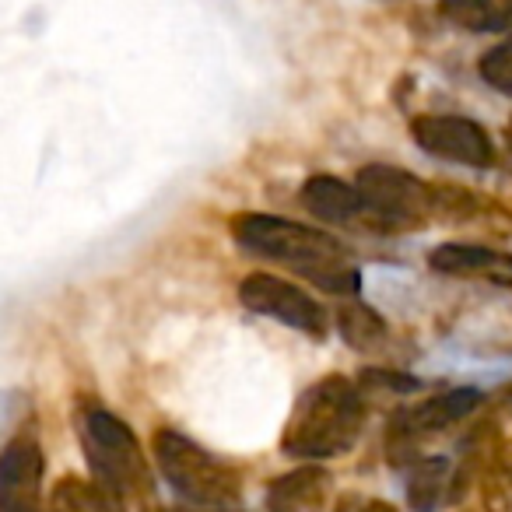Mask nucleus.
I'll list each match as a JSON object with an SVG mask.
<instances>
[{
	"label": "nucleus",
	"instance_id": "3",
	"mask_svg": "<svg viewBox=\"0 0 512 512\" xmlns=\"http://www.w3.org/2000/svg\"><path fill=\"white\" fill-rule=\"evenodd\" d=\"M81 446H85L95 484L109 498L113 512H144V505L151 502V470L127 421L92 407L81 421Z\"/></svg>",
	"mask_w": 512,
	"mask_h": 512
},
{
	"label": "nucleus",
	"instance_id": "8",
	"mask_svg": "<svg viewBox=\"0 0 512 512\" xmlns=\"http://www.w3.org/2000/svg\"><path fill=\"white\" fill-rule=\"evenodd\" d=\"M43 449L32 435H18L0 449V512H39Z\"/></svg>",
	"mask_w": 512,
	"mask_h": 512
},
{
	"label": "nucleus",
	"instance_id": "12",
	"mask_svg": "<svg viewBox=\"0 0 512 512\" xmlns=\"http://www.w3.org/2000/svg\"><path fill=\"white\" fill-rule=\"evenodd\" d=\"M330 474L316 463L309 467H299L292 474L271 481V491H267V509L271 512H320V505L327 502L330 495Z\"/></svg>",
	"mask_w": 512,
	"mask_h": 512
},
{
	"label": "nucleus",
	"instance_id": "9",
	"mask_svg": "<svg viewBox=\"0 0 512 512\" xmlns=\"http://www.w3.org/2000/svg\"><path fill=\"white\" fill-rule=\"evenodd\" d=\"M481 390H449V393H439V397H428L421 404H411L393 418V439H404V442H418V439H428V435H439L446 428L460 425L467 414H474L481 407Z\"/></svg>",
	"mask_w": 512,
	"mask_h": 512
},
{
	"label": "nucleus",
	"instance_id": "7",
	"mask_svg": "<svg viewBox=\"0 0 512 512\" xmlns=\"http://www.w3.org/2000/svg\"><path fill=\"white\" fill-rule=\"evenodd\" d=\"M411 137L421 151L442 158V162L467 165V169H488L495 162V144H491L488 130L481 123L467 120V116H418L411 123Z\"/></svg>",
	"mask_w": 512,
	"mask_h": 512
},
{
	"label": "nucleus",
	"instance_id": "1",
	"mask_svg": "<svg viewBox=\"0 0 512 512\" xmlns=\"http://www.w3.org/2000/svg\"><path fill=\"white\" fill-rule=\"evenodd\" d=\"M232 235L249 256L285 264L288 271L302 274L323 292L355 295L362 288L348 246H341L327 232H316L278 214H239L232 218Z\"/></svg>",
	"mask_w": 512,
	"mask_h": 512
},
{
	"label": "nucleus",
	"instance_id": "6",
	"mask_svg": "<svg viewBox=\"0 0 512 512\" xmlns=\"http://www.w3.org/2000/svg\"><path fill=\"white\" fill-rule=\"evenodd\" d=\"M239 302L256 316H267L274 323H285V327L299 330V334L309 337H323L330 327L327 309L306 295L299 285L278 278V274H264L256 271L249 278H242L239 285Z\"/></svg>",
	"mask_w": 512,
	"mask_h": 512
},
{
	"label": "nucleus",
	"instance_id": "16",
	"mask_svg": "<svg viewBox=\"0 0 512 512\" xmlns=\"http://www.w3.org/2000/svg\"><path fill=\"white\" fill-rule=\"evenodd\" d=\"M50 512H113V505L99 491V484H88L71 474L64 481H57V488H53Z\"/></svg>",
	"mask_w": 512,
	"mask_h": 512
},
{
	"label": "nucleus",
	"instance_id": "5",
	"mask_svg": "<svg viewBox=\"0 0 512 512\" xmlns=\"http://www.w3.org/2000/svg\"><path fill=\"white\" fill-rule=\"evenodd\" d=\"M355 190L362 197V214H369L379 228H418L435 211V193L414 172L397 165H365Z\"/></svg>",
	"mask_w": 512,
	"mask_h": 512
},
{
	"label": "nucleus",
	"instance_id": "4",
	"mask_svg": "<svg viewBox=\"0 0 512 512\" xmlns=\"http://www.w3.org/2000/svg\"><path fill=\"white\" fill-rule=\"evenodd\" d=\"M151 456H155L165 481L186 502L207 505V509H228L232 502H239L242 481L235 467H228L225 460L207 453L204 446L186 439L176 428H158L151 439Z\"/></svg>",
	"mask_w": 512,
	"mask_h": 512
},
{
	"label": "nucleus",
	"instance_id": "14",
	"mask_svg": "<svg viewBox=\"0 0 512 512\" xmlns=\"http://www.w3.org/2000/svg\"><path fill=\"white\" fill-rule=\"evenodd\" d=\"M442 15L467 32H509L512 0H442Z\"/></svg>",
	"mask_w": 512,
	"mask_h": 512
},
{
	"label": "nucleus",
	"instance_id": "17",
	"mask_svg": "<svg viewBox=\"0 0 512 512\" xmlns=\"http://www.w3.org/2000/svg\"><path fill=\"white\" fill-rule=\"evenodd\" d=\"M477 71H481V78L488 81L495 92L512 99V36L502 39L498 46H491L481 57V64H477Z\"/></svg>",
	"mask_w": 512,
	"mask_h": 512
},
{
	"label": "nucleus",
	"instance_id": "15",
	"mask_svg": "<svg viewBox=\"0 0 512 512\" xmlns=\"http://www.w3.org/2000/svg\"><path fill=\"white\" fill-rule=\"evenodd\" d=\"M337 334L344 337V344L355 351H376L386 344V337H390V330H386V320L376 313L372 306H365V302L351 299L344 302L341 309H337Z\"/></svg>",
	"mask_w": 512,
	"mask_h": 512
},
{
	"label": "nucleus",
	"instance_id": "18",
	"mask_svg": "<svg viewBox=\"0 0 512 512\" xmlns=\"http://www.w3.org/2000/svg\"><path fill=\"white\" fill-rule=\"evenodd\" d=\"M362 376H365V383H369V386H383V390H390V393L421 390L418 379H407L404 372H362Z\"/></svg>",
	"mask_w": 512,
	"mask_h": 512
},
{
	"label": "nucleus",
	"instance_id": "11",
	"mask_svg": "<svg viewBox=\"0 0 512 512\" xmlns=\"http://www.w3.org/2000/svg\"><path fill=\"white\" fill-rule=\"evenodd\" d=\"M302 207L327 225H351L362 218V197L351 183L337 176H309L299 193Z\"/></svg>",
	"mask_w": 512,
	"mask_h": 512
},
{
	"label": "nucleus",
	"instance_id": "2",
	"mask_svg": "<svg viewBox=\"0 0 512 512\" xmlns=\"http://www.w3.org/2000/svg\"><path fill=\"white\" fill-rule=\"evenodd\" d=\"M365 425V400L358 386L344 376H323L295 404L285 432L281 453L292 460H330L348 453Z\"/></svg>",
	"mask_w": 512,
	"mask_h": 512
},
{
	"label": "nucleus",
	"instance_id": "13",
	"mask_svg": "<svg viewBox=\"0 0 512 512\" xmlns=\"http://www.w3.org/2000/svg\"><path fill=\"white\" fill-rule=\"evenodd\" d=\"M453 491V467L446 456H432L421 460L407 477V502L418 512H435Z\"/></svg>",
	"mask_w": 512,
	"mask_h": 512
},
{
	"label": "nucleus",
	"instance_id": "19",
	"mask_svg": "<svg viewBox=\"0 0 512 512\" xmlns=\"http://www.w3.org/2000/svg\"><path fill=\"white\" fill-rule=\"evenodd\" d=\"M362 512H397V505H390V502H383V498H372L369 505H365Z\"/></svg>",
	"mask_w": 512,
	"mask_h": 512
},
{
	"label": "nucleus",
	"instance_id": "10",
	"mask_svg": "<svg viewBox=\"0 0 512 512\" xmlns=\"http://www.w3.org/2000/svg\"><path fill=\"white\" fill-rule=\"evenodd\" d=\"M432 271L453 274V278H481L491 285H512V256L488 246H467V242H442L428 256Z\"/></svg>",
	"mask_w": 512,
	"mask_h": 512
}]
</instances>
